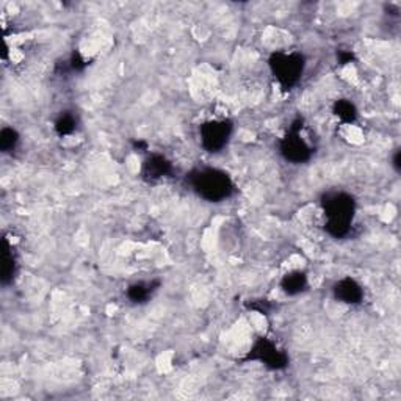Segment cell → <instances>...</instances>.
<instances>
[{
    "instance_id": "cell-1",
    "label": "cell",
    "mask_w": 401,
    "mask_h": 401,
    "mask_svg": "<svg viewBox=\"0 0 401 401\" xmlns=\"http://www.w3.org/2000/svg\"><path fill=\"white\" fill-rule=\"evenodd\" d=\"M190 185L197 196L208 202H221L234 193L229 174L217 168H201L191 172Z\"/></svg>"
},
{
    "instance_id": "cell-2",
    "label": "cell",
    "mask_w": 401,
    "mask_h": 401,
    "mask_svg": "<svg viewBox=\"0 0 401 401\" xmlns=\"http://www.w3.org/2000/svg\"><path fill=\"white\" fill-rule=\"evenodd\" d=\"M326 221V229L334 237L347 236L350 226L353 223L356 204L353 197L347 193H332L326 196L323 201Z\"/></svg>"
},
{
    "instance_id": "cell-3",
    "label": "cell",
    "mask_w": 401,
    "mask_h": 401,
    "mask_svg": "<svg viewBox=\"0 0 401 401\" xmlns=\"http://www.w3.org/2000/svg\"><path fill=\"white\" fill-rule=\"evenodd\" d=\"M270 67L277 83L282 88L290 90L300 82L304 72V58L303 55L295 52H276L271 55Z\"/></svg>"
},
{
    "instance_id": "cell-4",
    "label": "cell",
    "mask_w": 401,
    "mask_h": 401,
    "mask_svg": "<svg viewBox=\"0 0 401 401\" xmlns=\"http://www.w3.org/2000/svg\"><path fill=\"white\" fill-rule=\"evenodd\" d=\"M232 133V124L226 120L204 122L199 129L201 143L208 152H220L227 145Z\"/></svg>"
},
{
    "instance_id": "cell-5",
    "label": "cell",
    "mask_w": 401,
    "mask_h": 401,
    "mask_svg": "<svg viewBox=\"0 0 401 401\" xmlns=\"http://www.w3.org/2000/svg\"><path fill=\"white\" fill-rule=\"evenodd\" d=\"M281 152L284 157L293 163H303L311 158L312 149L301 135V121L295 122L290 132L286 135V138L282 140Z\"/></svg>"
},
{
    "instance_id": "cell-6",
    "label": "cell",
    "mask_w": 401,
    "mask_h": 401,
    "mask_svg": "<svg viewBox=\"0 0 401 401\" xmlns=\"http://www.w3.org/2000/svg\"><path fill=\"white\" fill-rule=\"evenodd\" d=\"M249 357L256 361L263 362L265 366L270 368H282L287 366V356L282 353V351L277 350L276 345L273 342H270L268 338H262L259 341L254 348H252Z\"/></svg>"
},
{
    "instance_id": "cell-7",
    "label": "cell",
    "mask_w": 401,
    "mask_h": 401,
    "mask_svg": "<svg viewBox=\"0 0 401 401\" xmlns=\"http://www.w3.org/2000/svg\"><path fill=\"white\" fill-rule=\"evenodd\" d=\"M334 295L345 304H359L363 298V290L354 279L345 277L334 286Z\"/></svg>"
},
{
    "instance_id": "cell-8",
    "label": "cell",
    "mask_w": 401,
    "mask_h": 401,
    "mask_svg": "<svg viewBox=\"0 0 401 401\" xmlns=\"http://www.w3.org/2000/svg\"><path fill=\"white\" fill-rule=\"evenodd\" d=\"M171 172V163L163 156L158 154H152L147 157L143 163V177L146 181L154 182L158 181L165 176H168Z\"/></svg>"
},
{
    "instance_id": "cell-9",
    "label": "cell",
    "mask_w": 401,
    "mask_h": 401,
    "mask_svg": "<svg viewBox=\"0 0 401 401\" xmlns=\"http://www.w3.org/2000/svg\"><path fill=\"white\" fill-rule=\"evenodd\" d=\"M307 286V277L301 271H293V273H288L284 276V279L281 282V287L287 295H298L303 292Z\"/></svg>"
},
{
    "instance_id": "cell-10",
    "label": "cell",
    "mask_w": 401,
    "mask_h": 401,
    "mask_svg": "<svg viewBox=\"0 0 401 401\" xmlns=\"http://www.w3.org/2000/svg\"><path fill=\"white\" fill-rule=\"evenodd\" d=\"M334 113L337 118H341L345 122H353L357 116V110L350 101H345V99H342V101L336 102Z\"/></svg>"
},
{
    "instance_id": "cell-11",
    "label": "cell",
    "mask_w": 401,
    "mask_h": 401,
    "mask_svg": "<svg viewBox=\"0 0 401 401\" xmlns=\"http://www.w3.org/2000/svg\"><path fill=\"white\" fill-rule=\"evenodd\" d=\"M15 265H16V261L13 257V251H11L10 246L5 243L3 252H2V279H3V284H7L10 277L15 275Z\"/></svg>"
},
{
    "instance_id": "cell-12",
    "label": "cell",
    "mask_w": 401,
    "mask_h": 401,
    "mask_svg": "<svg viewBox=\"0 0 401 401\" xmlns=\"http://www.w3.org/2000/svg\"><path fill=\"white\" fill-rule=\"evenodd\" d=\"M152 290L154 288L151 284H135V286L129 288V298H131L133 303H145V301L149 298Z\"/></svg>"
},
{
    "instance_id": "cell-13",
    "label": "cell",
    "mask_w": 401,
    "mask_h": 401,
    "mask_svg": "<svg viewBox=\"0 0 401 401\" xmlns=\"http://www.w3.org/2000/svg\"><path fill=\"white\" fill-rule=\"evenodd\" d=\"M17 140H19V135H17L15 129H3L2 133H0V147H2L3 152L13 151Z\"/></svg>"
},
{
    "instance_id": "cell-14",
    "label": "cell",
    "mask_w": 401,
    "mask_h": 401,
    "mask_svg": "<svg viewBox=\"0 0 401 401\" xmlns=\"http://www.w3.org/2000/svg\"><path fill=\"white\" fill-rule=\"evenodd\" d=\"M76 124H77L76 118L69 113H65L60 116L57 122H55V131L60 135H69L76 131Z\"/></svg>"
}]
</instances>
